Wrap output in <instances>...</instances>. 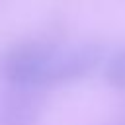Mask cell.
Masks as SVG:
<instances>
[{
	"mask_svg": "<svg viewBox=\"0 0 125 125\" xmlns=\"http://www.w3.org/2000/svg\"><path fill=\"white\" fill-rule=\"evenodd\" d=\"M57 51L51 45L29 41L8 49L0 59V74L12 88L51 86V72Z\"/></svg>",
	"mask_w": 125,
	"mask_h": 125,
	"instance_id": "cell-1",
	"label": "cell"
},
{
	"mask_svg": "<svg viewBox=\"0 0 125 125\" xmlns=\"http://www.w3.org/2000/svg\"><path fill=\"white\" fill-rule=\"evenodd\" d=\"M104 62V49L98 43H84L80 47H72L68 51H57L51 86L59 82H72L88 76Z\"/></svg>",
	"mask_w": 125,
	"mask_h": 125,
	"instance_id": "cell-2",
	"label": "cell"
},
{
	"mask_svg": "<svg viewBox=\"0 0 125 125\" xmlns=\"http://www.w3.org/2000/svg\"><path fill=\"white\" fill-rule=\"evenodd\" d=\"M39 113L41 104L31 88H14L0 98V125H35Z\"/></svg>",
	"mask_w": 125,
	"mask_h": 125,
	"instance_id": "cell-3",
	"label": "cell"
},
{
	"mask_svg": "<svg viewBox=\"0 0 125 125\" xmlns=\"http://www.w3.org/2000/svg\"><path fill=\"white\" fill-rule=\"evenodd\" d=\"M104 78L109 86L117 90H125V45L115 49L105 64H104Z\"/></svg>",
	"mask_w": 125,
	"mask_h": 125,
	"instance_id": "cell-4",
	"label": "cell"
}]
</instances>
